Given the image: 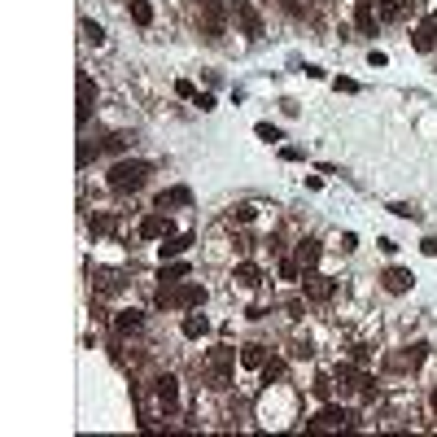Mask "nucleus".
<instances>
[{
  "instance_id": "obj_1",
  "label": "nucleus",
  "mask_w": 437,
  "mask_h": 437,
  "mask_svg": "<svg viewBox=\"0 0 437 437\" xmlns=\"http://www.w3.org/2000/svg\"><path fill=\"white\" fill-rule=\"evenodd\" d=\"M149 162H140V158H127V162H114V167H109V175H105V184L114 188V192H140L144 184H149Z\"/></svg>"
},
{
  "instance_id": "obj_2",
  "label": "nucleus",
  "mask_w": 437,
  "mask_h": 437,
  "mask_svg": "<svg viewBox=\"0 0 437 437\" xmlns=\"http://www.w3.org/2000/svg\"><path fill=\"white\" fill-rule=\"evenodd\" d=\"M232 367H236V350L232 346H215L206 359V376L210 390H232Z\"/></svg>"
},
{
  "instance_id": "obj_3",
  "label": "nucleus",
  "mask_w": 437,
  "mask_h": 437,
  "mask_svg": "<svg viewBox=\"0 0 437 437\" xmlns=\"http://www.w3.org/2000/svg\"><path fill=\"white\" fill-rule=\"evenodd\" d=\"M197 9H201L206 40H219L223 36V18H228V5H223V0H197Z\"/></svg>"
},
{
  "instance_id": "obj_4",
  "label": "nucleus",
  "mask_w": 437,
  "mask_h": 437,
  "mask_svg": "<svg viewBox=\"0 0 437 437\" xmlns=\"http://www.w3.org/2000/svg\"><path fill=\"white\" fill-rule=\"evenodd\" d=\"M75 118H79V127H84L88 118H92V105H96V84L88 75H79V84H75Z\"/></svg>"
},
{
  "instance_id": "obj_5",
  "label": "nucleus",
  "mask_w": 437,
  "mask_h": 437,
  "mask_svg": "<svg viewBox=\"0 0 437 437\" xmlns=\"http://www.w3.org/2000/svg\"><path fill=\"white\" fill-rule=\"evenodd\" d=\"M232 18L240 22V31H245L250 40L263 36V13H258V9L250 5V0H236V5H232Z\"/></svg>"
},
{
  "instance_id": "obj_6",
  "label": "nucleus",
  "mask_w": 437,
  "mask_h": 437,
  "mask_svg": "<svg viewBox=\"0 0 437 437\" xmlns=\"http://www.w3.org/2000/svg\"><path fill=\"white\" fill-rule=\"evenodd\" d=\"M411 48H415V53H433V48H437V13L420 18V26L411 31Z\"/></svg>"
},
{
  "instance_id": "obj_7",
  "label": "nucleus",
  "mask_w": 437,
  "mask_h": 437,
  "mask_svg": "<svg viewBox=\"0 0 437 437\" xmlns=\"http://www.w3.org/2000/svg\"><path fill=\"white\" fill-rule=\"evenodd\" d=\"M381 284H385V293H394V298H402V293H411V271L407 267H385L381 271Z\"/></svg>"
},
{
  "instance_id": "obj_8",
  "label": "nucleus",
  "mask_w": 437,
  "mask_h": 437,
  "mask_svg": "<svg viewBox=\"0 0 437 437\" xmlns=\"http://www.w3.org/2000/svg\"><path fill=\"white\" fill-rule=\"evenodd\" d=\"M153 394H158V402H162V411H167V415H171L175 407H180V381H175L171 371L153 381Z\"/></svg>"
},
{
  "instance_id": "obj_9",
  "label": "nucleus",
  "mask_w": 437,
  "mask_h": 437,
  "mask_svg": "<svg viewBox=\"0 0 437 437\" xmlns=\"http://www.w3.org/2000/svg\"><path fill=\"white\" fill-rule=\"evenodd\" d=\"M354 424H359V420L342 407H332V402H323V411L315 415V429H354Z\"/></svg>"
},
{
  "instance_id": "obj_10",
  "label": "nucleus",
  "mask_w": 437,
  "mask_h": 437,
  "mask_svg": "<svg viewBox=\"0 0 437 437\" xmlns=\"http://www.w3.org/2000/svg\"><path fill=\"white\" fill-rule=\"evenodd\" d=\"M175 228H171V219H167V210H158V215H144L140 219V236L144 240H167Z\"/></svg>"
},
{
  "instance_id": "obj_11",
  "label": "nucleus",
  "mask_w": 437,
  "mask_h": 437,
  "mask_svg": "<svg viewBox=\"0 0 437 437\" xmlns=\"http://www.w3.org/2000/svg\"><path fill=\"white\" fill-rule=\"evenodd\" d=\"M302 289H306V298H311V302H328V298L337 293V284H332L328 276H319V271H306Z\"/></svg>"
},
{
  "instance_id": "obj_12",
  "label": "nucleus",
  "mask_w": 437,
  "mask_h": 437,
  "mask_svg": "<svg viewBox=\"0 0 437 437\" xmlns=\"http://www.w3.org/2000/svg\"><path fill=\"white\" fill-rule=\"evenodd\" d=\"M175 306L180 311H197V306H206V289L201 284H175Z\"/></svg>"
},
{
  "instance_id": "obj_13",
  "label": "nucleus",
  "mask_w": 437,
  "mask_h": 437,
  "mask_svg": "<svg viewBox=\"0 0 437 437\" xmlns=\"http://www.w3.org/2000/svg\"><path fill=\"white\" fill-rule=\"evenodd\" d=\"M376 5H371V0H359V5H354V26L363 31V36H371V31H376Z\"/></svg>"
},
{
  "instance_id": "obj_14",
  "label": "nucleus",
  "mask_w": 437,
  "mask_h": 437,
  "mask_svg": "<svg viewBox=\"0 0 437 437\" xmlns=\"http://www.w3.org/2000/svg\"><path fill=\"white\" fill-rule=\"evenodd\" d=\"M140 323H144V315H140V311H118L114 328H118V337H132V332H140Z\"/></svg>"
},
{
  "instance_id": "obj_15",
  "label": "nucleus",
  "mask_w": 437,
  "mask_h": 437,
  "mask_svg": "<svg viewBox=\"0 0 437 437\" xmlns=\"http://www.w3.org/2000/svg\"><path fill=\"white\" fill-rule=\"evenodd\" d=\"M192 245V236L184 232V236H167V240H162V245H158V254H162V263H167V258H175V254H184Z\"/></svg>"
},
{
  "instance_id": "obj_16",
  "label": "nucleus",
  "mask_w": 437,
  "mask_h": 437,
  "mask_svg": "<svg viewBox=\"0 0 437 437\" xmlns=\"http://www.w3.org/2000/svg\"><path fill=\"white\" fill-rule=\"evenodd\" d=\"M263 363H267V350H263V346H240V367L263 371Z\"/></svg>"
},
{
  "instance_id": "obj_17",
  "label": "nucleus",
  "mask_w": 437,
  "mask_h": 437,
  "mask_svg": "<svg viewBox=\"0 0 437 437\" xmlns=\"http://www.w3.org/2000/svg\"><path fill=\"white\" fill-rule=\"evenodd\" d=\"M319 240H302L298 245V263H302V271H315V263H319Z\"/></svg>"
},
{
  "instance_id": "obj_18",
  "label": "nucleus",
  "mask_w": 437,
  "mask_h": 437,
  "mask_svg": "<svg viewBox=\"0 0 437 437\" xmlns=\"http://www.w3.org/2000/svg\"><path fill=\"white\" fill-rule=\"evenodd\" d=\"M424 359H429V346H424V342H415V346H407V354H402V359H398L394 367H411V371H415Z\"/></svg>"
},
{
  "instance_id": "obj_19",
  "label": "nucleus",
  "mask_w": 437,
  "mask_h": 437,
  "mask_svg": "<svg viewBox=\"0 0 437 437\" xmlns=\"http://www.w3.org/2000/svg\"><path fill=\"white\" fill-rule=\"evenodd\" d=\"M188 201H192V192H188V188H167V192L158 197V210H171V206H188Z\"/></svg>"
},
{
  "instance_id": "obj_20",
  "label": "nucleus",
  "mask_w": 437,
  "mask_h": 437,
  "mask_svg": "<svg viewBox=\"0 0 437 437\" xmlns=\"http://www.w3.org/2000/svg\"><path fill=\"white\" fill-rule=\"evenodd\" d=\"M236 284H245V289H258V284H263V271H258L254 263H240V267H236Z\"/></svg>"
},
{
  "instance_id": "obj_21",
  "label": "nucleus",
  "mask_w": 437,
  "mask_h": 437,
  "mask_svg": "<svg viewBox=\"0 0 437 437\" xmlns=\"http://www.w3.org/2000/svg\"><path fill=\"white\" fill-rule=\"evenodd\" d=\"M210 332V319L206 315H188L184 319V337H192V342H197V337H206Z\"/></svg>"
},
{
  "instance_id": "obj_22",
  "label": "nucleus",
  "mask_w": 437,
  "mask_h": 437,
  "mask_svg": "<svg viewBox=\"0 0 437 437\" xmlns=\"http://www.w3.org/2000/svg\"><path fill=\"white\" fill-rule=\"evenodd\" d=\"M402 13H407V0H381V18L385 22H398Z\"/></svg>"
},
{
  "instance_id": "obj_23",
  "label": "nucleus",
  "mask_w": 437,
  "mask_h": 437,
  "mask_svg": "<svg viewBox=\"0 0 437 437\" xmlns=\"http://www.w3.org/2000/svg\"><path fill=\"white\" fill-rule=\"evenodd\" d=\"M132 18H136V26H149V22H153L149 0H132Z\"/></svg>"
},
{
  "instance_id": "obj_24",
  "label": "nucleus",
  "mask_w": 437,
  "mask_h": 437,
  "mask_svg": "<svg viewBox=\"0 0 437 437\" xmlns=\"http://www.w3.org/2000/svg\"><path fill=\"white\" fill-rule=\"evenodd\" d=\"M84 40H88V44H105V26L88 18V22H84Z\"/></svg>"
},
{
  "instance_id": "obj_25",
  "label": "nucleus",
  "mask_w": 437,
  "mask_h": 437,
  "mask_svg": "<svg viewBox=\"0 0 437 437\" xmlns=\"http://www.w3.org/2000/svg\"><path fill=\"white\" fill-rule=\"evenodd\" d=\"M118 289H123L118 271H101V293H118Z\"/></svg>"
},
{
  "instance_id": "obj_26",
  "label": "nucleus",
  "mask_w": 437,
  "mask_h": 437,
  "mask_svg": "<svg viewBox=\"0 0 437 437\" xmlns=\"http://www.w3.org/2000/svg\"><path fill=\"white\" fill-rule=\"evenodd\" d=\"M127 144H132V136H127V132H114V136H109V140L101 144V149H109V153H123Z\"/></svg>"
},
{
  "instance_id": "obj_27",
  "label": "nucleus",
  "mask_w": 437,
  "mask_h": 437,
  "mask_svg": "<svg viewBox=\"0 0 437 437\" xmlns=\"http://www.w3.org/2000/svg\"><path fill=\"white\" fill-rule=\"evenodd\" d=\"M284 376V359H267L263 363V381H280Z\"/></svg>"
},
{
  "instance_id": "obj_28",
  "label": "nucleus",
  "mask_w": 437,
  "mask_h": 437,
  "mask_svg": "<svg viewBox=\"0 0 437 437\" xmlns=\"http://www.w3.org/2000/svg\"><path fill=\"white\" fill-rule=\"evenodd\" d=\"M315 398H319V402L332 398V376H315Z\"/></svg>"
},
{
  "instance_id": "obj_29",
  "label": "nucleus",
  "mask_w": 437,
  "mask_h": 437,
  "mask_svg": "<svg viewBox=\"0 0 437 437\" xmlns=\"http://www.w3.org/2000/svg\"><path fill=\"white\" fill-rule=\"evenodd\" d=\"M280 276H284V280H298V276H302V263H298V258H284V263H280Z\"/></svg>"
},
{
  "instance_id": "obj_30",
  "label": "nucleus",
  "mask_w": 437,
  "mask_h": 437,
  "mask_svg": "<svg viewBox=\"0 0 437 437\" xmlns=\"http://www.w3.org/2000/svg\"><path fill=\"white\" fill-rule=\"evenodd\" d=\"M254 215H258V210H254V206L245 201V206H236V210H232V223H250Z\"/></svg>"
},
{
  "instance_id": "obj_31",
  "label": "nucleus",
  "mask_w": 437,
  "mask_h": 437,
  "mask_svg": "<svg viewBox=\"0 0 437 437\" xmlns=\"http://www.w3.org/2000/svg\"><path fill=\"white\" fill-rule=\"evenodd\" d=\"M184 276H188V263H175V267L162 271V280H184Z\"/></svg>"
},
{
  "instance_id": "obj_32",
  "label": "nucleus",
  "mask_w": 437,
  "mask_h": 437,
  "mask_svg": "<svg viewBox=\"0 0 437 437\" xmlns=\"http://www.w3.org/2000/svg\"><path fill=\"white\" fill-rule=\"evenodd\" d=\"M175 92H180V96H188V101H197V88H192L188 79H180V84H175Z\"/></svg>"
},
{
  "instance_id": "obj_33",
  "label": "nucleus",
  "mask_w": 437,
  "mask_h": 437,
  "mask_svg": "<svg viewBox=\"0 0 437 437\" xmlns=\"http://www.w3.org/2000/svg\"><path fill=\"white\" fill-rule=\"evenodd\" d=\"M258 136H263V140H280V132L271 123H258Z\"/></svg>"
},
{
  "instance_id": "obj_34",
  "label": "nucleus",
  "mask_w": 437,
  "mask_h": 437,
  "mask_svg": "<svg viewBox=\"0 0 437 437\" xmlns=\"http://www.w3.org/2000/svg\"><path fill=\"white\" fill-rule=\"evenodd\" d=\"M390 210H394V215H398V219H415V210H411L407 201H398V206H390Z\"/></svg>"
},
{
  "instance_id": "obj_35",
  "label": "nucleus",
  "mask_w": 437,
  "mask_h": 437,
  "mask_svg": "<svg viewBox=\"0 0 437 437\" xmlns=\"http://www.w3.org/2000/svg\"><path fill=\"white\" fill-rule=\"evenodd\" d=\"M420 250H424L429 258H437V236H424V240H420Z\"/></svg>"
},
{
  "instance_id": "obj_36",
  "label": "nucleus",
  "mask_w": 437,
  "mask_h": 437,
  "mask_svg": "<svg viewBox=\"0 0 437 437\" xmlns=\"http://www.w3.org/2000/svg\"><path fill=\"white\" fill-rule=\"evenodd\" d=\"M88 162H92V144L84 140V144H79V167H88Z\"/></svg>"
},
{
  "instance_id": "obj_37",
  "label": "nucleus",
  "mask_w": 437,
  "mask_h": 437,
  "mask_svg": "<svg viewBox=\"0 0 437 437\" xmlns=\"http://www.w3.org/2000/svg\"><path fill=\"white\" fill-rule=\"evenodd\" d=\"M284 13H293V18H302V0H280Z\"/></svg>"
},
{
  "instance_id": "obj_38",
  "label": "nucleus",
  "mask_w": 437,
  "mask_h": 437,
  "mask_svg": "<svg viewBox=\"0 0 437 437\" xmlns=\"http://www.w3.org/2000/svg\"><path fill=\"white\" fill-rule=\"evenodd\" d=\"M293 359H311V342H298L293 346Z\"/></svg>"
},
{
  "instance_id": "obj_39",
  "label": "nucleus",
  "mask_w": 437,
  "mask_h": 437,
  "mask_svg": "<svg viewBox=\"0 0 437 437\" xmlns=\"http://www.w3.org/2000/svg\"><path fill=\"white\" fill-rule=\"evenodd\" d=\"M433 415H437V390H433Z\"/></svg>"
}]
</instances>
